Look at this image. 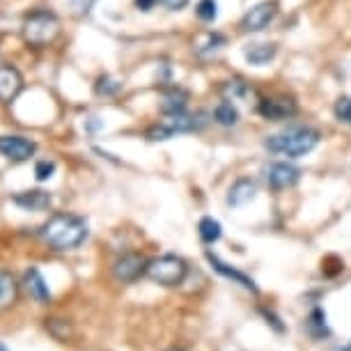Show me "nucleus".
Here are the masks:
<instances>
[{
	"instance_id": "21",
	"label": "nucleus",
	"mask_w": 351,
	"mask_h": 351,
	"mask_svg": "<svg viewBox=\"0 0 351 351\" xmlns=\"http://www.w3.org/2000/svg\"><path fill=\"white\" fill-rule=\"evenodd\" d=\"M197 232H200V239L207 243V246H211V243L221 241L223 237V228L221 223L216 221V218L211 216H204L200 223H197Z\"/></svg>"
},
{
	"instance_id": "2",
	"label": "nucleus",
	"mask_w": 351,
	"mask_h": 351,
	"mask_svg": "<svg viewBox=\"0 0 351 351\" xmlns=\"http://www.w3.org/2000/svg\"><path fill=\"white\" fill-rule=\"evenodd\" d=\"M319 141H322L319 131L313 127H289L280 131V134L267 136L264 147H267L271 154L299 158V156L310 154V152L319 145Z\"/></svg>"
},
{
	"instance_id": "30",
	"label": "nucleus",
	"mask_w": 351,
	"mask_h": 351,
	"mask_svg": "<svg viewBox=\"0 0 351 351\" xmlns=\"http://www.w3.org/2000/svg\"><path fill=\"white\" fill-rule=\"evenodd\" d=\"M260 313L264 315V319H267V324H271V326H274V328L278 330V333H285V326H282V324H280V319H278V317H276L274 313H271V310L262 308Z\"/></svg>"
},
{
	"instance_id": "3",
	"label": "nucleus",
	"mask_w": 351,
	"mask_h": 351,
	"mask_svg": "<svg viewBox=\"0 0 351 351\" xmlns=\"http://www.w3.org/2000/svg\"><path fill=\"white\" fill-rule=\"evenodd\" d=\"M21 35H23V42L30 46H49L53 39L60 35V19L49 10L30 12V14L23 19Z\"/></svg>"
},
{
	"instance_id": "34",
	"label": "nucleus",
	"mask_w": 351,
	"mask_h": 351,
	"mask_svg": "<svg viewBox=\"0 0 351 351\" xmlns=\"http://www.w3.org/2000/svg\"><path fill=\"white\" fill-rule=\"evenodd\" d=\"M0 351H10V349H8V344H3V342H0Z\"/></svg>"
},
{
	"instance_id": "7",
	"label": "nucleus",
	"mask_w": 351,
	"mask_h": 351,
	"mask_svg": "<svg viewBox=\"0 0 351 351\" xmlns=\"http://www.w3.org/2000/svg\"><path fill=\"white\" fill-rule=\"evenodd\" d=\"M264 180H267V184L274 191L291 189L301 180V168H296L294 163L287 161H276L264 168Z\"/></svg>"
},
{
	"instance_id": "1",
	"label": "nucleus",
	"mask_w": 351,
	"mask_h": 351,
	"mask_svg": "<svg viewBox=\"0 0 351 351\" xmlns=\"http://www.w3.org/2000/svg\"><path fill=\"white\" fill-rule=\"evenodd\" d=\"M88 223L85 218L76 214H53L49 221L42 225L39 234L53 250H74L88 239Z\"/></svg>"
},
{
	"instance_id": "4",
	"label": "nucleus",
	"mask_w": 351,
	"mask_h": 351,
	"mask_svg": "<svg viewBox=\"0 0 351 351\" xmlns=\"http://www.w3.org/2000/svg\"><path fill=\"white\" fill-rule=\"evenodd\" d=\"M204 112L197 115H189V112H177V115H165V120L161 124H156L154 129L147 131L149 141H170L177 134H191L204 127Z\"/></svg>"
},
{
	"instance_id": "33",
	"label": "nucleus",
	"mask_w": 351,
	"mask_h": 351,
	"mask_svg": "<svg viewBox=\"0 0 351 351\" xmlns=\"http://www.w3.org/2000/svg\"><path fill=\"white\" fill-rule=\"evenodd\" d=\"M97 127H101V124H99V122H90V124H88V129H90V131H95Z\"/></svg>"
},
{
	"instance_id": "14",
	"label": "nucleus",
	"mask_w": 351,
	"mask_h": 351,
	"mask_svg": "<svg viewBox=\"0 0 351 351\" xmlns=\"http://www.w3.org/2000/svg\"><path fill=\"white\" fill-rule=\"evenodd\" d=\"M257 197V184L250 177H241L230 186L228 191V204L230 207H246Z\"/></svg>"
},
{
	"instance_id": "12",
	"label": "nucleus",
	"mask_w": 351,
	"mask_h": 351,
	"mask_svg": "<svg viewBox=\"0 0 351 351\" xmlns=\"http://www.w3.org/2000/svg\"><path fill=\"white\" fill-rule=\"evenodd\" d=\"M207 260H209V264H211V269H214L216 274H221L223 278H228V280H232L234 285H241L243 289L253 291V294H257V291H260V289H257V285H255L253 278H248L246 274H241V271L232 269L230 264H225V262L221 260V257L214 255V253H211V250L207 253Z\"/></svg>"
},
{
	"instance_id": "15",
	"label": "nucleus",
	"mask_w": 351,
	"mask_h": 351,
	"mask_svg": "<svg viewBox=\"0 0 351 351\" xmlns=\"http://www.w3.org/2000/svg\"><path fill=\"white\" fill-rule=\"evenodd\" d=\"M276 53H278L276 44L260 42V44H248L246 49H243V58H246V62L253 64V67H264V64H269L274 60Z\"/></svg>"
},
{
	"instance_id": "13",
	"label": "nucleus",
	"mask_w": 351,
	"mask_h": 351,
	"mask_svg": "<svg viewBox=\"0 0 351 351\" xmlns=\"http://www.w3.org/2000/svg\"><path fill=\"white\" fill-rule=\"evenodd\" d=\"M12 202L25 211H46L53 204V195L44 189H32V191H23V193H16L12 197Z\"/></svg>"
},
{
	"instance_id": "8",
	"label": "nucleus",
	"mask_w": 351,
	"mask_h": 351,
	"mask_svg": "<svg viewBox=\"0 0 351 351\" xmlns=\"http://www.w3.org/2000/svg\"><path fill=\"white\" fill-rule=\"evenodd\" d=\"M147 269H149L147 257L138 255V253H129V255H122L120 260L115 262L112 276H115V280H120V282H136L138 278H143L147 274Z\"/></svg>"
},
{
	"instance_id": "11",
	"label": "nucleus",
	"mask_w": 351,
	"mask_h": 351,
	"mask_svg": "<svg viewBox=\"0 0 351 351\" xmlns=\"http://www.w3.org/2000/svg\"><path fill=\"white\" fill-rule=\"evenodd\" d=\"M23 90L21 71L12 64H0V104H12Z\"/></svg>"
},
{
	"instance_id": "35",
	"label": "nucleus",
	"mask_w": 351,
	"mask_h": 351,
	"mask_svg": "<svg viewBox=\"0 0 351 351\" xmlns=\"http://www.w3.org/2000/svg\"><path fill=\"white\" fill-rule=\"evenodd\" d=\"M170 351H186V349H170Z\"/></svg>"
},
{
	"instance_id": "17",
	"label": "nucleus",
	"mask_w": 351,
	"mask_h": 351,
	"mask_svg": "<svg viewBox=\"0 0 351 351\" xmlns=\"http://www.w3.org/2000/svg\"><path fill=\"white\" fill-rule=\"evenodd\" d=\"M189 92L182 88H168L163 90L161 97V112L163 115H177V112H186Z\"/></svg>"
},
{
	"instance_id": "6",
	"label": "nucleus",
	"mask_w": 351,
	"mask_h": 351,
	"mask_svg": "<svg viewBox=\"0 0 351 351\" xmlns=\"http://www.w3.org/2000/svg\"><path fill=\"white\" fill-rule=\"evenodd\" d=\"M278 16V3L276 0H264L257 3L255 8H250L241 19V30L243 32H262L267 30L274 19Z\"/></svg>"
},
{
	"instance_id": "32",
	"label": "nucleus",
	"mask_w": 351,
	"mask_h": 351,
	"mask_svg": "<svg viewBox=\"0 0 351 351\" xmlns=\"http://www.w3.org/2000/svg\"><path fill=\"white\" fill-rule=\"evenodd\" d=\"M156 0H136V8L141 12H149L152 8H154Z\"/></svg>"
},
{
	"instance_id": "25",
	"label": "nucleus",
	"mask_w": 351,
	"mask_h": 351,
	"mask_svg": "<svg viewBox=\"0 0 351 351\" xmlns=\"http://www.w3.org/2000/svg\"><path fill=\"white\" fill-rule=\"evenodd\" d=\"M195 14L204 23L216 21L218 19V0H200V3L195 5Z\"/></svg>"
},
{
	"instance_id": "20",
	"label": "nucleus",
	"mask_w": 351,
	"mask_h": 351,
	"mask_svg": "<svg viewBox=\"0 0 351 351\" xmlns=\"http://www.w3.org/2000/svg\"><path fill=\"white\" fill-rule=\"evenodd\" d=\"M214 122L221 124V127H237L239 124V110H237V106L228 101V99H223L214 108Z\"/></svg>"
},
{
	"instance_id": "19",
	"label": "nucleus",
	"mask_w": 351,
	"mask_h": 351,
	"mask_svg": "<svg viewBox=\"0 0 351 351\" xmlns=\"http://www.w3.org/2000/svg\"><path fill=\"white\" fill-rule=\"evenodd\" d=\"M306 330H308V335L313 337V340H324V337L330 335V328L326 324V313H324L322 308H315L313 313L308 315Z\"/></svg>"
},
{
	"instance_id": "24",
	"label": "nucleus",
	"mask_w": 351,
	"mask_h": 351,
	"mask_svg": "<svg viewBox=\"0 0 351 351\" xmlns=\"http://www.w3.org/2000/svg\"><path fill=\"white\" fill-rule=\"evenodd\" d=\"M120 90H122V81H117L112 76H99L95 83V92L99 97H115Z\"/></svg>"
},
{
	"instance_id": "9",
	"label": "nucleus",
	"mask_w": 351,
	"mask_h": 351,
	"mask_svg": "<svg viewBox=\"0 0 351 351\" xmlns=\"http://www.w3.org/2000/svg\"><path fill=\"white\" fill-rule=\"evenodd\" d=\"M37 145L28 141L23 136H0V154L14 163L28 161L30 156H35Z\"/></svg>"
},
{
	"instance_id": "23",
	"label": "nucleus",
	"mask_w": 351,
	"mask_h": 351,
	"mask_svg": "<svg viewBox=\"0 0 351 351\" xmlns=\"http://www.w3.org/2000/svg\"><path fill=\"white\" fill-rule=\"evenodd\" d=\"M225 44V37L221 32H207V35H202V42L195 44V53L200 58H207L211 53H216L221 46Z\"/></svg>"
},
{
	"instance_id": "5",
	"label": "nucleus",
	"mask_w": 351,
	"mask_h": 351,
	"mask_svg": "<svg viewBox=\"0 0 351 351\" xmlns=\"http://www.w3.org/2000/svg\"><path fill=\"white\" fill-rule=\"evenodd\" d=\"M186 274H189L186 262L177 255L156 257V260L149 262V269H147V276L154 282L163 285V287H177V285H182Z\"/></svg>"
},
{
	"instance_id": "29",
	"label": "nucleus",
	"mask_w": 351,
	"mask_h": 351,
	"mask_svg": "<svg viewBox=\"0 0 351 351\" xmlns=\"http://www.w3.org/2000/svg\"><path fill=\"white\" fill-rule=\"evenodd\" d=\"M97 0H71V10H74V14L78 16H88L92 8H95Z\"/></svg>"
},
{
	"instance_id": "18",
	"label": "nucleus",
	"mask_w": 351,
	"mask_h": 351,
	"mask_svg": "<svg viewBox=\"0 0 351 351\" xmlns=\"http://www.w3.org/2000/svg\"><path fill=\"white\" fill-rule=\"evenodd\" d=\"M19 296V282L10 271L0 269V310H10L16 303Z\"/></svg>"
},
{
	"instance_id": "28",
	"label": "nucleus",
	"mask_w": 351,
	"mask_h": 351,
	"mask_svg": "<svg viewBox=\"0 0 351 351\" xmlns=\"http://www.w3.org/2000/svg\"><path fill=\"white\" fill-rule=\"evenodd\" d=\"M53 172H56V163L53 161H37L35 165V177H37V182H46V180H51L53 177Z\"/></svg>"
},
{
	"instance_id": "10",
	"label": "nucleus",
	"mask_w": 351,
	"mask_h": 351,
	"mask_svg": "<svg viewBox=\"0 0 351 351\" xmlns=\"http://www.w3.org/2000/svg\"><path fill=\"white\" fill-rule=\"evenodd\" d=\"M257 110H260V115L269 122H285V120H291L299 108H296V104L291 101V99L276 97V99H262Z\"/></svg>"
},
{
	"instance_id": "26",
	"label": "nucleus",
	"mask_w": 351,
	"mask_h": 351,
	"mask_svg": "<svg viewBox=\"0 0 351 351\" xmlns=\"http://www.w3.org/2000/svg\"><path fill=\"white\" fill-rule=\"evenodd\" d=\"M46 328H49L51 335L56 337V340H60V342H64L71 335V326L67 324V319H49Z\"/></svg>"
},
{
	"instance_id": "22",
	"label": "nucleus",
	"mask_w": 351,
	"mask_h": 351,
	"mask_svg": "<svg viewBox=\"0 0 351 351\" xmlns=\"http://www.w3.org/2000/svg\"><path fill=\"white\" fill-rule=\"evenodd\" d=\"M221 92H223V97L228 99V101H239V99H246L248 95H253V88H248V83L234 78V81H225Z\"/></svg>"
},
{
	"instance_id": "31",
	"label": "nucleus",
	"mask_w": 351,
	"mask_h": 351,
	"mask_svg": "<svg viewBox=\"0 0 351 351\" xmlns=\"http://www.w3.org/2000/svg\"><path fill=\"white\" fill-rule=\"evenodd\" d=\"M158 3L163 5L165 10H170V12H180L184 10L189 5V0H158Z\"/></svg>"
},
{
	"instance_id": "16",
	"label": "nucleus",
	"mask_w": 351,
	"mask_h": 351,
	"mask_svg": "<svg viewBox=\"0 0 351 351\" xmlns=\"http://www.w3.org/2000/svg\"><path fill=\"white\" fill-rule=\"evenodd\" d=\"M23 282H25V287H28L30 296H32V299H35L37 303H49V301H51V289H49V285H46L44 276L39 274V269L30 267L28 271H25Z\"/></svg>"
},
{
	"instance_id": "27",
	"label": "nucleus",
	"mask_w": 351,
	"mask_h": 351,
	"mask_svg": "<svg viewBox=\"0 0 351 351\" xmlns=\"http://www.w3.org/2000/svg\"><path fill=\"white\" fill-rule=\"evenodd\" d=\"M335 117L342 124H349L351 127V97L342 95L340 99H337L335 101Z\"/></svg>"
}]
</instances>
